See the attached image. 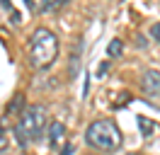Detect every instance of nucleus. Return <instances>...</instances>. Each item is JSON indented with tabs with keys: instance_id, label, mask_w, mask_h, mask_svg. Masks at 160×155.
I'll return each mask as SVG.
<instances>
[{
	"instance_id": "obj_1",
	"label": "nucleus",
	"mask_w": 160,
	"mask_h": 155,
	"mask_svg": "<svg viewBox=\"0 0 160 155\" xmlns=\"http://www.w3.org/2000/svg\"><path fill=\"white\" fill-rule=\"evenodd\" d=\"M29 63L37 70H46L53 66V61L58 56V37L49 27H37L29 37Z\"/></svg>"
},
{
	"instance_id": "obj_2",
	"label": "nucleus",
	"mask_w": 160,
	"mask_h": 155,
	"mask_svg": "<svg viewBox=\"0 0 160 155\" xmlns=\"http://www.w3.org/2000/svg\"><path fill=\"white\" fill-rule=\"evenodd\" d=\"M46 124H49L46 107H41V104H29V107H24V112L20 114L17 126H15V133H17L20 145L34 143L37 138H41V133H44Z\"/></svg>"
},
{
	"instance_id": "obj_3",
	"label": "nucleus",
	"mask_w": 160,
	"mask_h": 155,
	"mask_svg": "<svg viewBox=\"0 0 160 155\" xmlns=\"http://www.w3.org/2000/svg\"><path fill=\"white\" fill-rule=\"evenodd\" d=\"M85 143L90 145V148H95V150L112 153V150H117L121 145V131L112 119H97V121H92L88 126Z\"/></svg>"
},
{
	"instance_id": "obj_4",
	"label": "nucleus",
	"mask_w": 160,
	"mask_h": 155,
	"mask_svg": "<svg viewBox=\"0 0 160 155\" xmlns=\"http://www.w3.org/2000/svg\"><path fill=\"white\" fill-rule=\"evenodd\" d=\"M141 90L148 97H158L160 95V73L158 70H146L141 78Z\"/></svg>"
},
{
	"instance_id": "obj_5",
	"label": "nucleus",
	"mask_w": 160,
	"mask_h": 155,
	"mask_svg": "<svg viewBox=\"0 0 160 155\" xmlns=\"http://www.w3.org/2000/svg\"><path fill=\"white\" fill-rule=\"evenodd\" d=\"M66 5V0H41L39 5L34 0H27V8L34 10V12H51V10H58Z\"/></svg>"
},
{
	"instance_id": "obj_6",
	"label": "nucleus",
	"mask_w": 160,
	"mask_h": 155,
	"mask_svg": "<svg viewBox=\"0 0 160 155\" xmlns=\"http://www.w3.org/2000/svg\"><path fill=\"white\" fill-rule=\"evenodd\" d=\"M63 133H66V126L61 124V121H51L49 124V143H51V148H58L61 145Z\"/></svg>"
},
{
	"instance_id": "obj_7",
	"label": "nucleus",
	"mask_w": 160,
	"mask_h": 155,
	"mask_svg": "<svg viewBox=\"0 0 160 155\" xmlns=\"http://www.w3.org/2000/svg\"><path fill=\"white\" fill-rule=\"evenodd\" d=\"M121 51H124V44H121V39H112L109 46H107V53H109L112 58H117Z\"/></svg>"
},
{
	"instance_id": "obj_8",
	"label": "nucleus",
	"mask_w": 160,
	"mask_h": 155,
	"mask_svg": "<svg viewBox=\"0 0 160 155\" xmlns=\"http://www.w3.org/2000/svg\"><path fill=\"white\" fill-rule=\"evenodd\" d=\"M138 126H141V133H143V136H150V131H153V121H150L148 116H138Z\"/></svg>"
},
{
	"instance_id": "obj_9",
	"label": "nucleus",
	"mask_w": 160,
	"mask_h": 155,
	"mask_svg": "<svg viewBox=\"0 0 160 155\" xmlns=\"http://www.w3.org/2000/svg\"><path fill=\"white\" fill-rule=\"evenodd\" d=\"M10 145V133H8V128H5V124L0 121V150H5Z\"/></svg>"
},
{
	"instance_id": "obj_10",
	"label": "nucleus",
	"mask_w": 160,
	"mask_h": 155,
	"mask_svg": "<svg viewBox=\"0 0 160 155\" xmlns=\"http://www.w3.org/2000/svg\"><path fill=\"white\" fill-rule=\"evenodd\" d=\"M150 37H153V39H155V41L160 44V22H158V24H153V27H150Z\"/></svg>"
},
{
	"instance_id": "obj_11",
	"label": "nucleus",
	"mask_w": 160,
	"mask_h": 155,
	"mask_svg": "<svg viewBox=\"0 0 160 155\" xmlns=\"http://www.w3.org/2000/svg\"><path fill=\"white\" fill-rule=\"evenodd\" d=\"M136 46H146V37H141V34H138V37H136Z\"/></svg>"
},
{
	"instance_id": "obj_12",
	"label": "nucleus",
	"mask_w": 160,
	"mask_h": 155,
	"mask_svg": "<svg viewBox=\"0 0 160 155\" xmlns=\"http://www.w3.org/2000/svg\"><path fill=\"white\" fill-rule=\"evenodd\" d=\"M70 153H73V145H66V148H63V153H61V155H70Z\"/></svg>"
}]
</instances>
